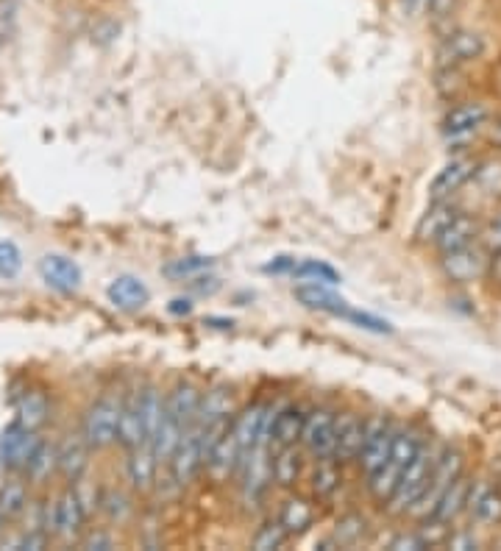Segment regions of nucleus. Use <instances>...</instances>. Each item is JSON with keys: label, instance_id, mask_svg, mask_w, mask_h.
<instances>
[{"label": "nucleus", "instance_id": "23", "mask_svg": "<svg viewBox=\"0 0 501 551\" xmlns=\"http://www.w3.org/2000/svg\"><path fill=\"white\" fill-rule=\"evenodd\" d=\"M201 390L193 382H176V387L165 396V410L176 418V421L187 429L198 421V410H201Z\"/></svg>", "mask_w": 501, "mask_h": 551}, {"label": "nucleus", "instance_id": "14", "mask_svg": "<svg viewBox=\"0 0 501 551\" xmlns=\"http://www.w3.org/2000/svg\"><path fill=\"white\" fill-rule=\"evenodd\" d=\"M471 479L465 474H460L454 482H451L446 490H443V496L437 499L435 510H432V515H429V521H435V524H443V526H454L457 524V518L460 515L468 513V496H471Z\"/></svg>", "mask_w": 501, "mask_h": 551}, {"label": "nucleus", "instance_id": "15", "mask_svg": "<svg viewBox=\"0 0 501 551\" xmlns=\"http://www.w3.org/2000/svg\"><path fill=\"white\" fill-rule=\"evenodd\" d=\"M362 437H365V418L357 412H343L337 418V429H334V460L357 462L362 451Z\"/></svg>", "mask_w": 501, "mask_h": 551}, {"label": "nucleus", "instance_id": "16", "mask_svg": "<svg viewBox=\"0 0 501 551\" xmlns=\"http://www.w3.org/2000/svg\"><path fill=\"white\" fill-rule=\"evenodd\" d=\"M90 443L84 440L81 432L67 435L59 443V476L65 479L67 485H76L78 479H84L87 468H90Z\"/></svg>", "mask_w": 501, "mask_h": 551}, {"label": "nucleus", "instance_id": "32", "mask_svg": "<svg viewBox=\"0 0 501 551\" xmlns=\"http://www.w3.org/2000/svg\"><path fill=\"white\" fill-rule=\"evenodd\" d=\"M28 504V490L23 482H6L0 487V540L9 532V526L23 515Z\"/></svg>", "mask_w": 501, "mask_h": 551}, {"label": "nucleus", "instance_id": "48", "mask_svg": "<svg viewBox=\"0 0 501 551\" xmlns=\"http://www.w3.org/2000/svg\"><path fill=\"white\" fill-rule=\"evenodd\" d=\"M296 265H298L296 257H276L270 265H265V270H268V273H287V276H293Z\"/></svg>", "mask_w": 501, "mask_h": 551}, {"label": "nucleus", "instance_id": "5", "mask_svg": "<svg viewBox=\"0 0 501 551\" xmlns=\"http://www.w3.org/2000/svg\"><path fill=\"white\" fill-rule=\"evenodd\" d=\"M87 518H90V510L84 507L76 485H67V490H62L51 504V535L65 543H73L81 538Z\"/></svg>", "mask_w": 501, "mask_h": 551}, {"label": "nucleus", "instance_id": "41", "mask_svg": "<svg viewBox=\"0 0 501 551\" xmlns=\"http://www.w3.org/2000/svg\"><path fill=\"white\" fill-rule=\"evenodd\" d=\"M23 268V254L12 240H0V276L3 279H14Z\"/></svg>", "mask_w": 501, "mask_h": 551}, {"label": "nucleus", "instance_id": "18", "mask_svg": "<svg viewBox=\"0 0 501 551\" xmlns=\"http://www.w3.org/2000/svg\"><path fill=\"white\" fill-rule=\"evenodd\" d=\"M304 474V454L296 446H276L270 451V479L282 490H293Z\"/></svg>", "mask_w": 501, "mask_h": 551}, {"label": "nucleus", "instance_id": "52", "mask_svg": "<svg viewBox=\"0 0 501 551\" xmlns=\"http://www.w3.org/2000/svg\"><path fill=\"white\" fill-rule=\"evenodd\" d=\"M490 142H493L496 148H501V117L490 126Z\"/></svg>", "mask_w": 501, "mask_h": 551}, {"label": "nucleus", "instance_id": "44", "mask_svg": "<svg viewBox=\"0 0 501 551\" xmlns=\"http://www.w3.org/2000/svg\"><path fill=\"white\" fill-rule=\"evenodd\" d=\"M457 6H460V0H429V6H426V17L432 20V23H449L454 12H457Z\"/></svg>", "mask_w": 501, "mask_h": 551}, {"label": "nucleus", "instance_id": "8", "mask_svg": "<svg viewBox=\"0 0 501 551\" xmlns=\"http://www.w3.org/2000/svg\"><path fill=\"white\" fill-rule=\"evenodd\" d=\"M485 53V37L471 28H451L437 42V65L440 67H463L476 62Z\"/></svg>", "mask_w": 501, "mask_h": 551}, {"label": "nucleus", "instance_id": "46", "mask_svg": "<svg viewBox=\"0 0 501 551\" xmlns=\"http://www.w3.org/2000/svg\"><path fill=\"white\" fill-rule=\"evenodd\" d=\"M81 549H87V551H106V549H115V540H112V535L109 532H87L84 538H81Z\"/></svg>", "mask_w": 501, "mask_h": 551}, {"label": "nucleus", "instance_id": "29", "mask_svg": "<svg viewBox=\"0 0 501 551\" xmlns=\"http://www.w3.org/2000/svg\"><path fill=\"white\" fill-rule=\"evenodd\" d=\"M293 293H296L298 304H304L307 309H318V312H329V315H337V318L348 309L346 298H340L326 284H298Z\"/></svg>", "mask_w": 501, "mask_h": 551}, {"label": "nucleus", "instance_id": "22", "mask_svg": "<svg viewBox=\"0 0 501 551\" xmlns=\"http://www.w3.org/2000/svg\"><path fill=\"white\" fill-rule=\"evenodd\" d=\"M106 298L112 307L123 309V312H137L151 301V290L145 287L142 279L126 273V276H117L115 282L106 287Z\"/></svg>", "mask_w": 501, "mask_h": 551}, {"label": "nucleus", "instance_id": "26", "mask_svg": "<svg viewBox=\"0 0 501 551\" xmlns=\"http://www.w3.org/2000/svg\"><path fill=\"white\" fill-rule=\"evenodd\" d=\"M117 443H120L126 451L137 449V446L145 443V429H142V412H140V387H137V390H131V396L123 398Z\"/></svg>", "mask_w": 501, "mask_h": 551}, {"label": "nucleus", "instance_id": "45", "mask_svg": "<svg viewBox=\"0 0 501 551\" xmlns=\"http://www.w3.org/2000/svg\"><path fill=\"white\" fill-rule=\"evenodd\" d=\"M479 243L485 245L488 251H499L501 248V212L479 229Z\"/></svg>", "mask_w": 501, "mask_h": 551}, {"label": "nucleus", "instance_id": "50", "mask_svg": "<svg viewBox=\"0 0 501 551\" xmlns=\"http://www.w3.org/2000/svg\"><path fill=\"white\" fill-rule=\"evenodd\" d=\"M488 279H493L496 284H501V248H499V251H490Z\"/></svg>", "mask_w": 501, "mask_h": 551}, {"label": "nucleus", "instance_id": "17", "mask_svg": "<svg viewBox=\"0 0 501 551\" xmlns=\"http://www.w3.org/2000/svg\"><path fill=\"white\" fill-rule=\"evenodd\" d=\"M39 276L56 293H76L81 287V268L62 254H48L39 259Z\"/></svg>", "mask_w": 501, "mask_h": 551}, {"label": "nucleus", "instance_id": "27", "mask_svg": "<svg viewBox=\"0 0 501 551\" xmlns=\"http://www.w3.org/2000/svg\"><path fill=\"white\" fill-rule=\"evenodd\" d=\"M343 485V462L334 457H321L315 460L309 471V493L318 501L332 499L334 493Z\"/></svg>", "mask_w": 501, "mask_h": 551}, {"label": "nucleus", "instance_id": "30", "mask_svg": "<svg viewBox=\"0 0 501 551\" xmlns=\"http://www.w3.org/2000/svg\"><path fill=\"white\" fill-rule=\"evenodd\" d=\"M279 524L287 529L290 538L304 535L309 526L315 524V504L304 496H287L279 510Z\"/></svg>", "mask_w": 501, "mask_h": 551}, {"label": "nucleus", "instance_id": "35", "mask_svg": "<svg viewBox=\"0 0 501 551\" xmlns=\"http://www.w3.org/2000/svg\"><path fill=\"white\" fill-rule=\"evenodd\" d=\"M98 510L106 515V521L112 524H126L134 513L129 493H123L120 487H103L98 490Z\"/></svg>", "mask_w": 501, "mask_h": 551}, {"label": "nucleus", "instance_id": "39", "mask_svg": "<svg viewBox=\"0 0 501 551\" xmlns=\"http://www.w3.org/2000/svg\"><path fill=\"white\" fill-rule=\"evenodd\" d=\"M287 540H290V535H287V529L276 518V521H265V524L259 526L257 532H254V538H251V546L259 551H273L282 549Z\"/></svg>", "mask_w": 501, "mask_h": 551}, {"label": "nucleus", "instance_id": "47", "mask_svg": "<svg viewBox=\"0 0 501 551\" xmlns=\"http://www.w3.org/2000/svg\"><path fill=\"white\" fill-rule=\"evenodd\" d=\"M446 543H449L451 549H476L479 543H476L474 532H449V538H446Z\"/></svg>", "mask_w": 501, "mask_h": 551}, {"label": "nucleus", "instance_id": "25", "mask_svg": "<svg viewBox=\"0 0 501 551\" xmlns=\"http://www.w3.org/2000/svg\"><path fill=\"white\" fill-rule=\"evenodd\" d=\"M265 407L268 404H262V401H254V404H248L240 415H234L232 418V432L237 437V443H240V449L243 454L259 446V443H265L262 440V421H265Z\"/></svg>", "mask_w": 501, "mask_h": 551}, {"label": "nucleus", "instance_id": "7", "mask_svg": "<svg viewBox=\"0 0 501 551\" xmlns=\"http://www.w3.org/2000/svg\"><path fill=\"white\" fill-rule=\"evenodd\" d=\"M167 468H170L176 487L193 485L198 474L204 471V449H201V426H198V421L181 432L179 446L173 451Z\"/></svg>", "mask_w": 501, "mask_h": 551}, {"label": "nucleus", "instance_id": "43", "mask_svg": "<svg viewBox=\"0 0 501 551\" xmlns=\"http://www.w3.org/2000/svg\"><path fill=\"white\" fill-rule=\"evenodd\" d=\"M432 543L424 538V532L418 529V532H399L396 538L390 540V549L393 551H421L429 549Z\"/></svg>", "mask_w": 501, "mask_h": 551}, {"label": "nucleus", "instance_id": "33", "mask_svg": "<svg viewBox=\"0 0 501 551\" xmlns=\"http://www.w3.org/2000/svg\"><path fill=\"white\" fill-rule=\"evenodd\" d=\"M181 432H184V426H181V423L165 410L162 421H159V426H156L154 440H151V449H154L159 465H167V462H170L173 451H176V446H179Z\"/></svg>", "mask_w": 501, "mask_h": 551}, {"label": "nucleus", "instance_id": "49", "mask_svg": "<svg viewBox=\"0 0 501 551\" xmlns=\"http://www.w3.org/2000/svg\"><path fill=\"white\" fill-rule=\"evenodd\" d=\"M401 9L412 17H418V14H426V6H429V0H399Z\"/></svg>", "mask_w": 501, "mask_h": 551}, {"label": "nucleus", "instance_id": "37", "mask_svg": "<svg viewBox=\"0 0 501 551\" xmlns=\"http://www.w3.org/2000/svg\"><path fill=\"white\" fill-rule=\"evenodd\" d=\"M293 279H301L307 284H326V287H334L340 284V273L326 265V262H318V259H298L296 270H293Z\"/></svg>", "mask_w": 501, "mask_h": 551}, {"label": "nucleus", "instance_id": "38", "mask_svg": "<svg viewBox=\"0 0 501 551\" xmlns=\"http://www.w3.org/2000/svg\"><path fill=\"white\" fill-rule=\"evenodd\" d=\"M212 265L215 262L209 257H181L173 259L170 265H165V276L176 279V282H187V279H195V276L206 273Z\"/></svg>", "mask_w": 501, "mask_h": 551}, {"label": "nucleus", "instance_id": "42", "mask_svg": "<svg viewBox=\"0 0 501 551\" xmlns=\"http://www.w3.org/2000/svg\"><path fill=\"white\" fill-rule=\"evenodd\" d=\"M340 318H346V321L357 323L360 329H365V332H376V334H390L393 332V326L387 321H382V318H376V315H368V312H360V309H351L348 307Z\"/></svg>", "mask_w": 501, "mask_h": 551}, {"label": "nucleus", "instance_id": "2", "mask_svg": "<svg viewBox=\"0 0 501 551\" xmlns=\"http://www.w3.org/2000/svg\"><path fill=\"white\" fill-rule=\"evenodd\" d=\"M120 412H123V398L101 396L92 401L84 412L81 435L90 443L92 451H103L117 443V429H120Z\"/></svg>", "mask_w": 501, "mask_h": 551}, {"label": "nucleus", "instance_id": "3", "mask_svg": "<svg viewBox=\"0 0 501 551\" xmlns=\"http://www.w3.org/2000/svg\"><path fill=\"white\" fill-rule=\"evenodd\" d=\"M460 474H465L463 454H460L457 449L440 451L435 460V468H432V476H429V485H426L424 490V496H421L418 504L410 510L412 518H418V521L429 518L432 510H435L437 499L443 496V490H446V487H449Z\"/></svg>", "mask_w": 501, "mask_h": 551}, {"label": "nucleus", "instance_id": "31", "mask_svg": "<svg viewBox=\"0 0 501 551\" xmlns=\"http://www.w3.org/2000/svg\"><path fill=\"white\" fill-rule=\"evenodd\" d=\"M48 415H51V404H48V396L42 390H26L23 398L17 401V418L14 421L20 426H26L31 432H39L45 423H48Z\"/></svg>", "mask_w": 501, "mask_h": 551}, {"label": "nucleus", "instance_id": "6", "mask_svg": "<svg viewBox=\"0 0 501 551\" xmlns=\"http://www.w3.org/2000/svg\"><path fill=\"white\" fill-rule=\"evenodd\" d=\"M396 429L399 426L390 421L387 415H371V418H365V437H362V451L360 457H357L365 476H371L376 468H382L387 462Z\"/></svg>", "mask_w": 501, "mask_h": 551}, {"label": "nucleus", "instance_id": "20", "mask_svg": "<svg viewBox=\"0 0 501 551\" xmlns=\"http://www.w3.org/2000/svg\"><path fill=\"white\" fill-rule=\"evenodd\" d=\"M156 474H159V460H156L151 443H142L137 449H129V460H126V476H129L131 487L137 493H151L156 487Z\"/></svg>", "mask_w": 501, "mask_h": 551}, {"label": "nucleus", "instance_id": "40", "mask_svg": "<svg viewBox=\"0 0 501 551\" xmlns=\"http://www.w3.org/2000/svg\"><path fill=\"white\" fill-rule=\"evenodd\" d=\"M368 532V521L362 515H346L337 521V529H334L332 538L337 540V546H357Z\"/></svg>", "mask_w": 501, "mask_h": 551}, {"label": "nucleus", "instance_id": "1", "mask_svg": "<svg viewBox=\"0 0 501 551\" xmlns=\"http://www.w3.org/2000/svg\"><path fill=\"white\" fill-rule=\"evenodd\" d=\"M437 454L429 451V446L424 443V449L415 454V460L404 468L399 485L393 490V496L385 501V510L390 515H410V510L418 504V499L424 496L426 485H429V476H432V468H435Z\"/></svg>", "mask_w": 501, "mask_h": 551}, {"label": "nucleus", "instance_id": "11", "mask_svg": "<svg viewBox=\"0 0 501 551\" xmlns=\"http://www.w3.org/2000/svg\"><path fill=\"white\" fill-rule=\"evenodd\" d=\"M39 443H42V437L26 429V426H20L17 421L12 426H6L3 435H0V462H3V468L12 471V474H26L28 462L34 457Z\"/></svg>", "mask_w": 501, "mask_h": 551}, {"label": "nucleus", "instance_id": "13", "mask_svg": "<svg viewBox=\"0 0 501 551\" xmlns=\"http://www.w3.org/2000/svg\"><path fill=\"white\" fill-rule=\"evenodd\" d=\"M243 449H240V443H237V437H234L232 426L226 429V435L220 437L218 443L212 446V451L206 454L204 468L206 474L212 482H229L237 471H240V462H243Z\"/></svg>", "mask_w": 501, "mask_h": 551}, {"label": "nucleus", "instance_id": "9", "mask_svg": "<svg viewBox=\"0 0 501 551\" xmlns=\"http://www.w3.org/2000/svg\"><path fill=\"white\" fill-rule=\"evenodd\" d=\"M490 123L488 103L482 101H465L451 106L446 117H443V137L451 145H460L476 137L479 131Z\"/></svg>", "mask_w": 501, "mask_h": 551}, {"label": "nucleus", "instance_id": "36", "mask_svg": "<svg viewBox=\"0 0 501 551\" xmlns=\"http://www.w3.org/2000/svg\"><path fill=\"white\" fill-rule=\"evenodd\" d=\"M223 418H234V407H232V396L226 387H215L201 396V410H198V421L209 423V421H223Z\"/></svg>", "mask_w": 501, "mask_h": 551}, {"label": "nucleus", "instance_id": "4", "mask_svg": "<svg viewBox=\"0 0 501 551\" xmlns=\"http://www.w3.org/2000/svg\"><path fill=\"white\" fill-rule=\"evenodd\" d=\"M490 251L482 243H471L449 254H440V270L454 284H471L488 279Z\"/></svg>", "mask_w": 501, "mask_h": 551}, {"label": "nucleus", "instance_id": "51", "mask_svg": "<svg viewBox=\"0 0 501 551\" xmlns=\"http://www.w3.org/2000/svg\"><path fill=\"white\" fill-rule=\"evenodd\" d=\"M167 309H170L173 315H190V312H193V304H190L187 298H173Z\"/></svg>", "mask_w": 501, "mask_h": 551}, {"label": "nucleus", "instance_id": "19", "mask_svg": "<svg viewBox=\"0 0 501 551\" xmlns=\"http://www.w3.org/2000/svg\"><path fill=\"white\" fill-rule=\"evenodd\" d=\"M307 410L301 404H282L276 407L273 426H270V449L273 446H296L304 432Z\"/></svg>", "mask_w": 501, "mask_h": 551}, {"label": "nucleus", "instance_id": "24", "mask_svg": "<svg viewBox=\"0 0 501 551\" xmlns=\"http://www.w3.org/2000/svg\"><path fill=\"white\" fill-rule=\"evenodd\" d=\"M479 229L482 226L476 223L474 215L460 212L446 229L440 231V237L432 245H435L437 254H449V251H457V248H465V245L479 243Z\"/></svg>", "mask_w": 501, "mask_h": 551}, {"label": "nucleus", "instance_id": "10", "mask_svg": "<svg viewBox=\"0 0 501 551\" xmlns=\"http://www.w3.org/2000/svg\"><path fill=\"white\" fill-rule=\"evenodd\" d=\"M334 429H337V415L329 407H315L307 412L304 432H301V449L307 451L312 460L334 457Z\"/></svg>", "mask_w": 501, "mask_h": 551}, {"label": "nucleus", "instance_id": "28", "mask_svg": "<svg viewBox=\"0 0 501 551\" xmlns=\"http://www.w3.org/2000/svg\"><path fill=\"white\" fill-rule=\"evenodd\" d=\"M468 513L476 524L493 526L501 521V493L496 487L485 485V482H474L471 485V496H468Z\"/></svg>", "mask_w": 501, "mask_h": 551}, {"label": "nucleus", "instance_id": "12", "mask_svg": "<svg viewBox=\"0 0 501 551\" xmlns=\"http://www.w3.org/2000/svg\"><path fill=\"white\" fill-rule=\"evenodd\" d=\"M479 159L474 156H460L451 159L449 165H443L437 170V176L429 184V201H451L454 195L460 193L463 187H468L479 173Z\"/></svg>", "mask_w": 501, "mask_h": 551}, {"label": "nucleus", "instance_id": "21", "mask_svg": "<svg viewBox=\"0 0 501 551\" xmlns=\"http://www.w3.org/2000/svg\"><path fill=\"white\" fill-rule=\"evenodd\" d=\"M460 212L463 209L454 204V198L451 201H429V209L415 223V240L421 245H432L440 237V231L446 229Z\"/></svg>", "mask_w": 501, "mask_h": 551}, {"label": "nucleus", "instance_id": "34", "mask_svg": "<svg viewBox=\"0 0 501 551\" xmlns=\"http://www.w3.org/2000/svg\"><path fill=\"white\" fill-rule=\"evenodd\" d=\"M53 471H59V446H53L48 440H42L34 451V457L28 462L26 476L31 485H45L51 479Z\"/></svg>", "mask_w": 501, "mask_h": 551}]
</instances>
